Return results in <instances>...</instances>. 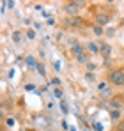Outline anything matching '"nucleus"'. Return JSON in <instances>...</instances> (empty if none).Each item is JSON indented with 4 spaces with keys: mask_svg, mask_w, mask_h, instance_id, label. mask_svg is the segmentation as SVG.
<instances>
[{
    "mask_svg": "<svg viewBox=\"0 0 124 131\" xmlns=\"http://www.w3.org/2000/svg\"><path fill=\"white\" fill-rule=\"evenodd\" d=\"M25 90H36V85L34 83H27L25 85Z\"/></svg>",
    "mask_w": 124,
    "mask_h": 131,
    "instance_id": "nucleus-22",
    "label": "nucleus"
},
{
    "mask_svg": "<svg viewBox=\"0 0 124 131\" xmlns=\"http://www.w3.org/2000/svg\"><path fill=\"white\" fill-rule=\"evenodd\" d=\"M85 82H87V83H94V82H96L94 73H85Z\"/></svg>",
    "mask_w": 124,
    "mask_h": 131,
    "instance_id": "nucleus-15",
    "label": "nucleus"
},
{
    "mask_svg": "<svg viewBox=\"0 0 124 131\" xmlns=\"http://www.w3.org/2000/svg\"><path fill=\"white\" fill-rule=\"evenodd\" d=\"M53 96L57 99H62V89L60 87H53Z\"/></svg>",
    "mask_w": 124,
    "mask_h": 131,
    "instance_id": "nucleus-17",
    "label": "nucleus"
},
{
    "mask_svg": "<svg viewBox=\"0 0 124 131\" xmlns=\"http://www.w3.org/2000/svg\"><path fill=\"white\" fill-rule=\"evenodd\" d=\"M85 48H87V53H89V55H96V53H101V51H99V44L94 43V41H90V43L87 44Z\"/></svg>",
    "mask_w": 124,
    "mask_h": 131,
    "instance_id": "nucleus-7",
    "label": "nucleus"
},
{
    "mask_svg": "<svg viewBox=\"0 0 124 131\" xmlns=\"http://www.w3.org/2000/svg\"><path fill=\"white\" fill-rule=\"evenodd\" d=\"M92 32H94V36H98V37H99V36H105V34H106L103 27H99V25H96V23L92 25Z\"/></svg>",
    "mask_w": 124,
    "mask_h": 131,
    "instance_id": "nucleus-14",
    "label": "nucleus"
},
{
    "mask_svg": "<svg viewBox=\"0 0 124 131\" xmlns=\"http://www.w3.org/2000/svg\"><path fill=\"white\" fill-rule=\"evenodd\" d=\"M27 39H28V41H34V39H36V30L28 28V30H27Z\"/></svg>",
    "mask_w": 124,
    "mask_h": 131,
    "instance_id": "nucleus-16",
    "label": "nucleus"
},
{
    "mask_svg": "<svg viewBox=\"0 0 124 131\" xmlns=\"http://www.w3.org/2000/svg\"><path fill=\"white\" fill-rule=\"evenodd\" d=\"M80 5H83V2H67L64 5V13L73 18V16H78V11H80Z\"/></svg>",
    "mask_w": 124,
    "mask_h": 131,
    "instance_id": "nucleus-2",
    "label": "nucleus"
},
{
    "mask_svg": "<svg viewBox=\"0 0 124 131\" xmlns=\"http://www.w3.org/2000/svg\"><path fill=\"white\" fill-rule=\"evenodd\" d=\"M110 21H112V18H110L108 13H98V14H96V25H99V27H106Z\"/></svg>",
    "mask_w": 124,
    "mask_h": 131,
    "instance_id": "nucleus-4",
    "label": "nucleus"
},
{
    "mask_svg": "<svg viewBox=\"0 0 124 131\" xmlns=\"http://www.w3.org/2000/svg\"><path fill=\"white\" fill-rule=\"evenodd\" d=\"M36 69L39 71V74H41V76H46V69H44V66H43V64H37Z\"/></svg>",
    "mask_w": 124,
    "mask_h": 131,
    "instance_id": "nucleus-19",
    "label": "nucleus"
},
{
    "mask_svg": "<svg viewBox=\"0 0 124 131\" xmlns=\"http://www.w3.org/2000/svg\"><path fill=\"white\" fill-rule=\"evenodd\" d=\"M110 121L121 122V110H110Z\"/></svg>",
    "mask_w": 124,
    "mask_h": 131,
    "instance_id": "nucleus-13",
    "label": "nucleus"
},
{
    "mask_svg": "<svg viewBox=\"0 0 124 131\" xmlns=\"http://www.w3.org/2000/svg\"><path fill=\"white\" fill-rule=\"evenodd\" d=\"M55 39H57V41H60V39H62V32H59V34L55 36Z\"/></svg>",
    "mask_w": 124,
    "mask_h": 131,
    "instance_id": "nucleus-27",
    "label": "nucleus"
},
{
    "mask_svg": "<svg viewBox=\"0 0 124 131\" xmlns=\"http://www.w3.org/2000/svg\"><path fill=\"white\" fill-rule=\"evenodd\" d=\"M98 44H99V51L103 53L105 60H108V59H110V55H112V48H110L108 44H105V43H98Z\"/></svg>",
    "mask_w": 124,
    "mask_h": 131,
    "instance_id": "nucleus-6",
    "label": "nucleus"
},
{
    "mask_svg": "<svg viewBox=\"0 0 124 131\" xmlns=\"http://www.w3.org/2000/svg\"><path fill=\"white\" fill-rule=\"evenodd\" d=\"M106 36H108V37H113V36H115V28H108V30H106Z\"/></svg>",
    "mask_w": 124,
    "mask_h": 131,
    "instance_id": "nucleus-21",
    "label": "nucleus"
},
{
    "mask_svg": "<svg viewBox=\"0 0 124 131\" xmlns=\"http://www.w3.org/2000/svg\"><path fill=\"white\" fill-rule=\"evenodd\" d=\"M106 78H108V83H112L115 87H122L124 85V69H112Z\"/></svg>",
    "mask_w": 124,
    "mask_h": 131,
    "instance_id": "nucleus-1",
    "label": "nucleus"
},
{
    "mask_svg": "<svg viewBox=\"0 0 124 131\" xmlns=\"http://www.w3.org/2000/svg\"><path fill=\"white\" fill-rule=\"evenodd\" d=\"M62 112H64V113H67V105H66V103H64V101H62Z\"/></svg>",
    "mask_w": 124,
    "mask_h": 131,
    "instance_id": "nucleus-26",
    "label": "nucleus"
},
{
    "mask_svg": "<svg viewBox=\"0 0 124 131\" xmlns=\"http://www.w3.org/2000/svg\"><path fill=\"white\" fill-rule=\"evenodd\" d=\"M122 106H124V103L121 97H112L110 99V110H121Z\"/></svg>",
    "mask_w": 124,
    "mask_h": 131,
    "instance_id": "nucleus-8",
    "label": "nucleus"
},
{
    "mask_svg": "<svg viewBox=\"0 0 124 131\" xmlns=\"http://www.w3.org/2000/svg\"><path fill=\"white\" fill-rule=\"evenodd\" d=\"M117 131H124V121H121V122L117 124Z\"/></svg>",
    "mask_w": 124,
    "mask_h": 131,
    "instance_id": "nucleus-24",
    "label": "nucleus"
},
{
    "mask_svg": "<svg viewBox=\"0 0 124 131\" xmlns=\"http://www.w3.org/2000/svg\"><path fill=\"white\" fill-rule=\"evenodd\" d=\"M51 85L53 87H60V80L59 78H51Z\"/></svg>",
    "mask_w": 124,
    "mask_h": 131,
    "instance_id": "nucleus-20",
    "label": "nucleus"
},
{
    "mask_svg": "<svg viewBox=\"0 0 124 131\" xmlns=\"http://www.w3.org/2000/svg\"><path fill=\"white\" fill-rule=\"evenodd\" d=\"M75 59H76V62H78V64H82V66H87L89 62H90V60H89V53H87V51L82 53V55H78V57H75Z\"/></svg>",
    "mask_w": 124,
    "mask_h": 131,
    "instance_id": "nucleus-10",
    "label": "nucleus"
},
{
    "mask_svg": "<svg viewBox=\"0 0 124 131\" xmlns=\"http://www.w3.org/2000/svg\"><path fill=\"white\" fill-rule=\"evenodd\" d=\"M85 67H87V73H94V71H96V69H98V67H96V64H94V62H89V64L85 66Z\"/></svg>",
    "mask_w": 124,
    "mask_h": 131,
    "instance_id": "nucleus-18",
    "label": "nucleus"
},
{
    "mask_svg": "<svg viewBox=\"0 0 124 131\" xmlns=\"http://www.w3.org/2000/svg\"><path fill=\"white\" fill-rule=\"evenodd\" d=\"M25 64L28 66V67H37V60H36V57H32V55H27L25 57Z\"/></svg>",
    "mask_w": 124,
    "mask_h": 131,
    "instance_id": "nucleus-12",
    "label": "nucleus"
},
{
    "mask_svg": "<svg viewBox=\"0 0 124 131\" xmlns=\"http://www.w3.org/2000/svg\"><path fill=\"white\" fill-rule=\"evenodd\" d=\"M85 50L87 48H83V44H75V46H71V51H73V55L75 57H78V55H82V53H85Z\"/></svg>",
    "mask_w": 124,
    "mask_h": 131,
    "instance_id": "nucleus-9",
    "label": "nucleus"
},
{
    "mask_svg": "<svg viewBox=\"0 0 124 131\" xmlns=\"http://www.w3.org/2000/svg\"><path fill=\"white\" fill-rule=\"evenodd\" d=\"M11 39H13V43L20 44L21 41H23V34H21L20 30H14V32H13V34H11Z\"/></svg>",
    "mask_w": 124,
    "mask_h": 131,
    "instance_id": "nucleus-11",
    "label": "nucleus"
},
{
    "mask_svg": "<svg viewBox=\"0 0 124 131\" xmlns=\"http://www.w3.org/2000/svg\"><path fill=\"white\" fill-rule=\"evenodd\" d=\"M98 92H99L101 97H110L112 99V89H110L108 80L106 82H98Z\"/></svg>",
    "mask_w": 124,
    "mask_h": 131,
    "instance_id": "nucleus-3",
    "label": "nucleus"
},
{
    "mask_svg": "<svg viewBox=\"0 0 124 131\" xmlns=\"http://www.w3.org/2000/svg\"><path fill=\"white\" fill-rule=\"evenodd\" d=\"M83 25V20L80 16H73V18H66V27L69 28H80Z\"/></svg>",
    "mask_w": 124,
    "mask_h": 131,
    "instance_id": "nucleus-5",
    "label": "nucleus"
},
{
    "mask_svg": "<svg viewBox=\"0 0 124 131\" xmlns=\"http://www.w3.org/2000/svg\"><path fill=\"white\" fill-rule=\"evenodd\" d=\"M14 124H16L14 117H9V119H7V126H14Z\"/></svg>",
    "mask_w": 124,
    "mask_h": 131,
    "instance_id": "nucleus-23",
    "label": "nucleus"
},
{
    "mask_svg": "<svg viewBox=\"0 0 124 131\" xmlns=\"http://www.w3.org/2000/svg\"><path fill=\"white\" fill-rule=\"evenodd\" d=\"M94 129H98V131H103V126H101L99 122H94Z\"/></svg>",
    "mask_w": 124,
    "mask_h": 131,
    "instance_id": "nucleus-25",
    "label": "nucleus"
}]
</instances>
